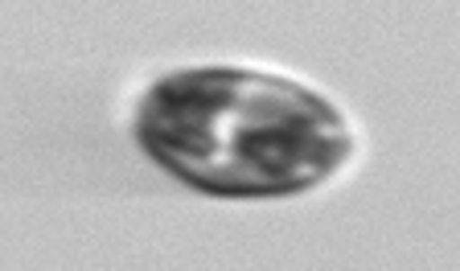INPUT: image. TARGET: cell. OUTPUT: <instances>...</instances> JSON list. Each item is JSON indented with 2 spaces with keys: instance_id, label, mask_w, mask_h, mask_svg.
<instances>
[{
  "instance_id": "6da1fadb",
  "label": "cell",
  "mask_w": 460,
  "mask_h": 271,
  "mask_svg": "<svg viewBox=\"0 0 460 271\" xmlns=\"http://www.w3.org/2000/svg\"><path fill=\"white\" fill-rule=\"evenodd\" d=\"M136 144L214 197H288L341 173L354 132L321 91L255 66H181L136 111Z\"/></svg>"
}]
</instances>
